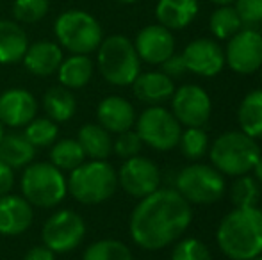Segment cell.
<instances>
[{
  "label": "cell",
  "mask_w": 262,
  "mask_h": 260,
  "mask_svg": "<svg viewBox=\"0 0 262 260\" xmlns=\"http://www.w3.org/2000/svg\"><path fill=\"white\" fill-rule=\"evenodd\" d=\"M36 157V148L25 139L24 134L9 132L4 134L0 141V160L6 162L14 171L29 166Z\"/></svg>",
  "instance_id": "obj_24"
},
{
  "label": "cell",
  "mask_w": 262,
  "mask_h": 260,
  "mask_svg": "<svg viewBox=\"0 0 262 260\" xmlns=\"http://www.w3.org/2000/svg\"><path fill=\"white\" fill-rule=\"evenodd\" d=\"M43 109H45L47 118H50L52 122L66 123L73 118V114L77 112V100L75 94L72 93V89L64 86H54L43 94Z\"/></svg>",
  "instance_id": "obj_25"
},
{
  "label": "cell",
  "mask_w": 262,
  "mask_h": 260,
  "mask_svg": "<svg viewBox=\"0 0 262 260\" xmlns=\"http://www.w3.org/2000/svg\"><path fill=\"white\" fill-rule=\"evenodd\" d=\"M237 120L241 132L252 139L262 137V89L250 91L243 98L237 111Z\"/></svg>",
  "instance_id": "obj_27"
},
{
  "label": "cell",
  "mask_w": 262,
  "mask_h": 260,
  "mask_svg": "<svg viewBox=\"0 0 262 260\" xmlns=\"http://www.w3.org/2000/svg\"><path fill=\"white\" fill-rule=\"evenodd\" d=\"M260 34H262V32H260Z\"/></svg>",
  "instance_id": "obj_48"
},
{
  "label": "cell",
  "mask_w": 262,
  "mask_h": 260,
  "mask_svg": "<svg viewBox=\"0 0 262 260\" xmlns=\"http://www.w3.org/2000/svg\"><path fill=\"white\" fill-rule=\"evenodd\" d=\"M171 109L180 125L204 127L212 112V102L204 87L186 84L175 89L171 97Z\"/></svg>",
  "instance_id": "obj_13"
},
{
  "label": "cell",
  "mask_w": 262,
  "mask_h": 260,
  "mask_svg": "<svg viewBox=\"0 0 262 260\" xmlns=\"http://www.w3.org/2000/svg\"><path fill=\"white\" fill-rule=\"evenodd\" d=\"M21 134L34 148H47V146H52L57 141L59 125L47 116H39V118L36 116L34 120H31L24 127Z\"/></svg>",
  "instance_id": "obj_30"
},
{
  "label": "cell",
  "mask_w": 262,
  "mask_h": 260,
  "mask_svg": "<svg viewBox=\"0 0 262 260\" xmlns=\"http://www.w3.org/2000/svg\"><path fill=\"white\" fill-rule=\"evenodd\" d=\"M198 0H159L156 6L157 21L169 31H182L196 18Z\"/></svg>",
  "instance_id": "obj_22"
},
{
  "label": "cell",
  "mask_w": 262,
  "mask_h": 260,
  "mask_svg": "<svg viewBox=\"0 0 262 260\" xmlns=\"http://www.w3.org/2000/svg\"><path fill=\"white\" fill-rule=\"evenodd\" d=\"M64 54L57 41L50 39H39V41L29 43L21 64L25 66L31 75L34 77H50L57 73Z\"/></svg>",
  "instance_id": "obj_18"
},
{
  "label": "cell",
  "mask_w": 262,
  "mask_h": 260,
  "mask_svg": "<svg viewBox=\"0 0 262 260\" xmlns=\"http://www.w3.org/2000/svg\"><path fill=\"white\" fill-rule=\"evenodd\" d=\"M21 196L38 208H54L68 195L66 177L52 162H31L20 178Z\"/></svg>",
  "instance_id": "obj_6"
},
{
  "label": "cell",
  "mask_w": 262,
  "mask_h": 260,
  "mask_svg": "<svg viewBox=\"0 0 262 260\" xmlns=\"http://www.w3.org/2000/svg\"><path fill=\"white\" fill-rule=\"evenodd\" d=\"M225 64L239 75H250L262 66V34L245 27L235 32L225 49Z\"/></svg>",
  "instance_id": "obj_11"
},
{
  "label": "cell",
  "mask_w": 262,
  "mask_h": 260,
  "mask_svg": "<svg viewBox=\"0 0 262 260\" xmlns=\"http://www.w3.org/2000/svg\"><path fill=\"white\" fill-rule=\"evenodd\" d=\"M95 63L91 61L90 56H82V54H72L70 57L62 59L61 66L57 69V79L59 84L68 89H82L88 86L93 77Z\"/></svg>",
  "instance_id": "obj_23"
},
{
  "label": "cell",
  "mask_w": 262,
  "mask_h": 260,
  "mask_svg": "<svg viewBox=\"0 0 262 260\" xmlns=\"http://www.w3.org/2000/svg\"><path fill=\"white\" fill-rule=\"evenodd\" d=\"M97 120L98 125L104 127L109 134H121L134 127L136 111L127 98L111 94L98 104Z\"/></svg>",
  "instance_id": "obj_19"
},
{
  "label": "cell",
  "mask_w": 262,
  "mask_h": 260,
  "mask_svg": "<svg viewBox=\"0 0 262 260\" xmlns=\"http://www.w3.org/2000/svg\"><path fill=\"white\" fill-rule=\"evenodd\" d=\"M4 134H6V132H4V125H2V123H0V141H2Z\"/></svg>",
  "instance_id": "obj_44"
},
{
  "label": "cell",
  "mask_w": 262,
  "mask_h": 260,
  "mask_svg": "<svg viewBox=\"0 0 262 260\" xmlns=\"http://www.w3.org/2000/svg\"><path fill=\"white\" fill-rule=\"evenodd\" d=\"M82 260H134L130 248L116 239H100L84 250Z\"/></svg>",
  "instance_id": "obj_31"
},
{
  "label": "cell",
  "mask_w": 262,
  "mask_h": 260,
  "mask_svg": "<svg viewBox=\"0 0 262 260\" xmlns=\"http://www.w3.org/2000/svg\"><path fill=\"white\" fill-rule=\"evenodd\" d=\"M252 260H262V255H259V257H255V258H252Z\"/></svg>",
  "instance_id": "obj_45"
},
{
  "label": "cell",
  "mask_w": 262,
  "mask_h": 260,
  "mask_svg": "<svg viewBox=\"0 0 262 260\" xmlns=\"http://www.w3.org/2000/svg\"><path fill=\"white\" fill-rule=\"evenodd\" d=\"M132 43L139 59L148 64H162L175 54V38L171 31L162 27L161 23L143 27Z\"/></svg>",
  "instance_id": "obj_15"
},
{
  "label": "cell",
  "mask_w": 262,
  "mask_h": 260,
  "mask_svg": "<svg viewBox=\"0 0 262 260\" xmlns=\"http://www.w3.org/2000/svg\"><path fill=\"white\" fill-rule=\"evenodd\" d=\"M209 29L216 39H230L243 29V21L234 6H217V9L210 14Z\"/></svg>",
  "instance_id": "obj_29"
},
{
  "label": "cell",
  "mask_w": 262,
  "mask_h": 260,
  "mask_svg": "<svg viewBox=\"0 0 262 260\" xmlns=\"http://www.w3.org/2000/svg\"><path fill=\"white\" fill-rule=\"evenodd\" d=\"M180 150L191 160H198L207 153L209 137L202 127H187L186 132L180 134Z\"/></svg>",
  "instance_id": "obj_34"
},
{
  "label": "cell",
  "mask_w": 262,
  "mask_h": 260,
  "mask_svg": "<svg viewBox=\"0 0 262 260\" xmlns=\"http://www.w3.org/2000/svg\"><path fill=\"white\" fill-rule=\"evenodd\" d=\"M235 11L243 21V27L255 29L262 23V0H235Z\"/></svg>",
  "instance_id": "obj_37"
},
{
  "label": "cell",
  "mask_w": 262,
  "mask_h": 260,
  "mask_svg": "<svg viewBox=\"0 0 262 260\" xmlns=\"http://www.w3.org/2000/svg\"><path fill=\"white\" fill-rule=\"evenodd\" d=\"M116 2H120V4H136V2H139V0H116Z\"/></svg>",
  "instance_id": "obj_43"
},
{
  "label": "cell",
  "mask_w": 262,
  "mask_h": 260,
  "mask_svg": "<svg viewBox=\"0 0 262 260\" xmlns=\"http://www.w3.org/2000/svg\"><path fill=\"white\" fill-rule=\"evenodd\" d=\"M97 66L107 82L118 87L132 86L136 77L141 73V59L134 43L121 34L102 39L97 49Z\"/></svg>",
  "instance_id": "obj_5"
},
{
  "label": "cell",
  "mask_w": 262,
  "mask_h": 260,
  "mask_svg": "<svg viewBox=\"0 0 262 260\" xmlns=\"http://www.w3.org/2000/svg\"><path fill=\"white\" fill-rule=\"evenodd\" d=\"M54 36L59 46L70 54H90L97 52L104 39V29L100 21L91 13L82 9H66L55 18Z\"/></svg>",
  "instance_id": "obj_4"
},
{
  "label": "cell",
  "mask_w": 262,
  "mask_h": 260,
  "mask_svg": "<svg viewBox=\"0 0 262 260\" xmlns=\"http://www.w3.org/2000/svg\"><path fill=\"white\" fill-rule=\"evenodd\" d=\"M161 72L166 73L169 79H177V77L184 75V73L187 72V68H186V63H184L182 56H180V54L179 56L173 54V56H169L168 59L161 64Z\"/></svg>",
  "instance_id": "obj_38"
},
{
  "label": "cell",
  "mask_w": 262,
  "mask_h": 260,
  "mask_svg": "<svg viewBox=\"0 0 262 260\" xmlns=\"http://www.w3.org/2000/svg\"><path fill=\"white\" fill-rule=\"evenodd\" d=\"M14 187V170L0 160V196L9 195Z\"/></svg>",
  "instance_id": "obj_39"
},
{
  "label": "cell",
  "mask_w": 262,
  "mask_h": 260,
  "mask_svg": "<svg viewBox=\"0 0 262 260\" xmlns=\"http://www.w3.org/2000/svg\"><path fill=\"white\" fill-rule=\"evenodd\" d=\"M262 198L260 184L255 180V177L241 175L237 180L232 184L230 189V200L235 207H257Z\"/></svg>",
  "instance_id": "obj_32"
},
{
  "label": "cell",
  "mask_w": 262,
  "mask_h": 260,
  "mask_svg": "<svg viewBox=\"0 0 262 260\" xmlns=\"http://www.w3.org/2000/svg\"><path fill=\"white\" fill-rule=\"evenodd\" d=\"M82 146L77 139H59L50 146V162L61 171H72L86 160Z\"/></svg>",
  "instance_id": "obj_28"
},
{
  "label": "cell",
  "mask_w": 262,
  "mask_h": 260,
  "mask_svg": "<svg viewBox=\"0 0 262 260\" xmlns=\"http://www.w3.org/2000/svg\"><path fill=\"white\" fill-rule=\"evenodd\" d=\"M216 241L230 260H252L262 255V210L259 207H235L221 219Z\"/></svg>",
  "instance_id": "obj_2"
},
{
  "label": "cell",
  "mask_w": 262,
  "mask_h": 260,
  "mask_svg": "<svg viewBox=\"0 0 262 260\" xmlns=\"http://www.w3.org/2000/svg\"><path fill=\"white\" fill-rule=\"evenodd\" d=\"M86 237V221L79 212L62 208L50 216L41 228V239L55 255L70 253L82 244Z\"/></svg>",
  "instance_id": "obj_10"
},
{
  "label": "cell",
  "mask_w": 262,
  "mask_h": 260,
  "mask_svg": "<svg viewBox=\"0 0 262 260\" xmlns=\"http://www.w3.org/2000/svg\"><path fill=\"white\" fill-rule=\"evenodd\" d=\"M38 114V102L31 91L11 87L0 93V123L11 129L25 127Z\"/></svg>",
  "instance_id": "obj_16"
},
{
  "label": "cell",
  "mask_w": 262,
  "mask_h": 260,
  "mask_svg": "<svg viewBox=\"0 0 262 260\" xmlns=\"http://www.w3.org/2000/svg\"><path fill=\"white\" fill-rule=\"evenodd\" d=\"M171 260H212V255L202 241L189 237L173 248Z\"/></svg>",
  "instance_id": "obj_35"
},
{
  "label": "cell",
  "mask_w": 262,
  "mask_h": 260,
  "mask_svg": "<svg viewBox=\"0 0 262 260\" xmlns=\"http://www.w3.org/2000/svg\"><path fill=\"white\" fill-rule=\"evenodd\" d=\"M193 210L177 189H161L139 200L130 214L128 230L139 248L157 251L180 239L189 228Z\"/></svg>",
  "instance_id": "obj_1"
},
{
  "label": "cell",
  "mask_w": 262,
  "mask_h": 260,
  "mask_svg": "<svg viewBox=\"0 0 262 260\" xmlns=\"http://www.w3.org/2000/svg\"><path fill=\"white\" fill-rule=\"evenodd\" d=\"M252 171H253V175H255V180L262 185V155L257 159V162H255V166H253Z\"/></svg>",
  "instance_id": "obj_41"
},
{
  "label": "cell",
  "mask_w": 262,
  "mask_h": 260,
  "mask_svg": "<svg viewBox=\"0 0 262 260\" xmlns=\"http://www.w3.org/2000/svg\"><path fill=\"white\" fill-rule=\"evenodd\" d=\"M259 69H260V80H262V66H260V68H259Z\"/></svg>",
  "instance_id": "obj_46"
},
{
  "label": "cell",
  "mask_w": 262,
  "mask_h": 260,
  "mask_svg": "<svg viewBox=\"0 0 262 260\" xmlns=\"http://www.w3.org/2000/svg\"><path fill=\"white\" fill-rule=\"evenodd\" d=\"M50 11V0H14L11 6L13 20L18 23L32 25L41 21Z\"/></svg>",
  "instance_id": "obj_33"
},
{
  "label": "cell",
  "mask_w": 262,
  "mask_h": 260,
  "mask_svg": "<svg viewBox=\"0 0 262 260\" xmlns=\"http://www.w3.org/2000/svg\"><path fill=\"white\" fill-rule=\"evenodd\" d=\"M260 201H262V198H260ZM260 210H262V207H260Z\"/></svg>",
  "instance_id": "obj_47"
},
{
  "label": "cell",
  "mask_w": 262,
  "mask_h": 260,
  "mask_svg": "<svg viewBox=\"0 0 262 260\" xmlns=\"http://www.w3.org/2000/svg\"><path fill=\"white\" fill-rule=\"evenodd\" d=\"M177 191L189 203L210 205L221 200L225 193V178L214 166L191 164L186 166L177 177Z\"/></svg>",
  "instance_id": "obj_8"
},
{
  "label": "cell",
  "mask_w": 262,
  "mask_h": 260,
  "mask_svg": "<svg viewBox=\"0 0 262 260\" xmlns=\"http://www.w3.org/2000/svg\"><path fill=\"white\" fill-rule=\"evenodd\" d=\"M118 185L132 198H141L152 195L161 185V171L150 159L141 155L125 159L118 171Z\"/></svg>",
  "instance_id": "obj_12"
},
{
  "label": "cell",
  "mask_w": 262,
  "mask_h": 260,
  "mask_svg": "<svg viewBox=\"0 0 262 260\" xmlns=\"http://www.w3.org/2000/svg\"><path fill=\"white\" fill-rule=\"evenodd\" d=\"M24 260H55V253L45 244H38L24 255Z\"/></svg>",
  "instance_id": "obj_40"
},
{
  "label": "cell",
  "mask_w": 262,
  "mask_h": 260,
  "mask_svg": "<svg viewBox=\"0 0 262 260\" xmlns=\"http://www.w3.org/2000/svg\"><path fill=\"white\" fill-rule=\"evenodd\" d=\"M209 2L216 4V6H232L235 0H209Z\"/></svg>",
  "instance_id": "obj_42"
},
{
  "label": "cell",
  "mask_w": 262,
  "mask_h": 260,
  "mask_svg": "<svg viewBox=\"0 0 262 260\" xmlns=\"http://www.w3.org/2000/svg\"><path fill=\"white\" fill-rule=\"evenodd\" d=\"M143 148V141L134 130H125L118 134V137L113 141V152L116 153L120 159H130V157L139 155Z\"/></svg>",
  "instance_id": "obj_36"
},
{
  "label": "cell",
  "mask_w": 262,
  "mask_h": 260,
  "mask_svg": "<svg viewBox=\"0 0 262 260\" xmlns=\"http://www.w3.org/2000/svg\"><path fill=\"white\" fill-rule=\"evenodd\" d=\"M68 193L84 205H98L118 189V173L107 160H84L66 177Z\"/></svg>",
  "instance_id": "obj_3"
},
{
  "label": "cell",
  "mask_w": 262,
  "mask_h": 260,
  "mask_svg": "<svg viewBox=\"0 0 262 260\" xmlns=\"http://www.w3.org/2000/svg\"><path fill=\"white\" fill-rule=\"evenodd\" d=\"M187 72L200 77H216L225 66V52L220 43L209 38L191 41L180 54Z\"/></svg>",
  "instance_id": "obj_14"
},
{
  "label": "cell",
  "mask_w": 262,
  "mask_h": 260,
  "mask_svg": "<svg viewBox=\"0 0 262 260\" xmlns=\"http://www.w3.org/2000/svg\"><path fill=\"white\" fill-rule=\"evenodd\" d=\"M34 221V207L18 195L0 196V235L18 237L31 228Z\"/></svg>",
  "instance_id": "obj_17"
},
{
  "label": "cell",
  "mask_w": 262,
  "mask_h": 260,
  "mask_svg": "<svg viewBox=\"0 0 262 260\" xmlns=\"http://www.w3.org/2000/svg\"><path fill=\"white\" fill-rule=\"evenodd\" d=\"M77 141L80 143L88 159L107 160V157L113 153V137L98 123H86L80 127Z\"/></svg>",
  "instance_id": "obj_26"
},
{
  "label": "cell",
  "mask_w": 262,
  "mask_h": 260,
  "mask_svg": "<svg viewBox=\"0 0 262 260\" xmlns=\"http://www.w3.org/2000/svg\"><path fill=\"white\" fill-rule=\"evenodd\" d=\"M210 162L221 175L241 177L253 170L260 157L255 139L245 132H225L210 146Z\"/></svg>",
  "instance_id": "obj_7"
},
{
  "label": "cell",
  "mask_w": 262,
  "mask_h": 260,
  "mask_svg": "<svg viewBox=\"0 0 262 260\" xmlns=\"http://www.w3.org/2000/svg\"><path fill=\"white\" fill-rule=\"evenodd\" d=\"M132 89L138 100L148 105H159L173 97L175 93V82L162 72H146L139 73L132 82Z\"/></svg>",
  "instance_id": "obj_20"
},
{
  "label": "cell",
  "mask_w": 262,
  "mask_h": 260,
  "mask_svg": "<svg viewBox=\"0 0 262 260\" xmlns=\"http://www.w3.org/2000/svg\"><path fill=\"white\" fill-rule=\"evenodd\" d=\"M134 125L143 145H148L157 152H169L179 146L182 134L179 120L161 105H150L145 109Z\"/></svg>",
  "instance_id": "obj_9"
},
{
  "label": "cell",
  "mask_w": 262,
  "mask_h": 260,
  "mask_svg": "<svg viewBox=\"0 0 262 260\" xmlns=\"http://www.w3.org/2000/svg\"><path fill=\"white\" fill-rule=\"evenodd\" d=\"M29 46V36L21 23L14 20H0V64L21 63Z\"/></svg>",
  "instance_id": "obj_21"
}]
</instances>
